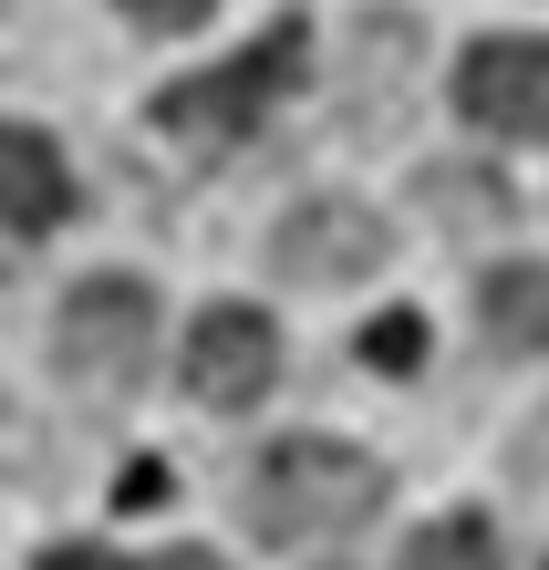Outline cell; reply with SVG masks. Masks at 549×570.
Wrapping results in <instances>:
<instances>
[{"instance_id":"cell-6","label":"cell","mask_w":549,"mask_h":570,"mask_svg":"<svg viewBox=\"0 0 549 570\" xmlns=\"http://www.w3.org/2000/svg\"><path fill=\"white\" fill-rule=\"evenodd\" d=\"M281 271L291 281H363V271H384V218L353 208V197H322V208H301L281 228Z\"/></svg>"},{"instance_id":"cell-10","label":"cell","mask_w":549,"mask_h":570,"mask_svg":"<svg viewBox=\"0 0 549 570\" xmlns=\"http://www.w3.org/2000/svg\"><path fill=\"white\" fill-rule=\"evenodd\" d=\"M363 363H373V374H415V363H425V322H415V312L363 322Z\"/></svg>"},{"instance_id":"cell-8","label":"cell","mask_w":549,"mask_h":570,"mask_svg":"<svg viewBox=\"0 0 549 570\" xmlns=\"http://www.w3.org/2000/svg\"><path fill=\"white\" fill-rule=\"evenodd\" d=\"M477 322H488L498 353H549V271H539V259H508V271H488V291H477Z\"/></svg>"},{"instance_id":"cell-9","label":"cell","mask_w":549,"mask_h":570,"mask_svg":"<svg viewBox=\"0 0 549 570\" xmlns=\"http://www.w3.org/2000/svg\"><path fill=\"white\" fill-rule=\"evenodd\" d=\"M404 570H498V540L477 519H435V529H415Z\"/></svg>"},{"instance_id":"cell-3","label":"cell","mask_w":549,"mask_h":570,"mask_svg":"<svg viewBox=\"0 0 549 570\" xmlns=\"http://www.w3.org/2000/svg\"><path fill=\"white\" fill-rule=\"evenodd\" d=\"M156 353V301L135 281H84L73 312H62V374L84 394H135Z\"/></svg>"},{"instance_id":"cell-11","label":"cell","mask_w":549,"mask_h":570,"mask_svg":"<svg viewBox=\"0 0 549 570\" xmlns=\"http://www.w3.org/2000/svg\"><path fill=\"white\" fill-rule=\"evenodd\" d=\"M125 11H135V21H166V31H187V21H208L218 0H125Z\"/></svg>"},{"instance_id":"cell-1","label":"cell","mask_w":549,"mask_h":570,"mask_svg":"<svg viewBox=\"0 0 549 570\" xmlns=\"http://www.w3.org/2000/svg\"><path fill=\"white\" fill-rule=\"evenodd\" d=\"M384 478H373V456L332 446V435H281L259 466H249V519L259 540H332V529H363Z\"/></svg>"},{"instance_id":"cell-2","label":"cell","mask_w":549,"mask_h":570,"mask_svg":"<svg viewBox=\"0 0 549 570\" xmlns=\"http://www.w3.org/2000/svg\"><path fill=\"white\" fill-rule=\"evenodd\" d=\"M301 62H312V31H301V21H269L249 52H228V62H218V73L166 83V94H156V125H166V136H187V146L249 136V125L301 83Z\"/></svg>"},{"instance_id":"cell-12","label":"cell","mask_w":549,"mask_h":570,"mask_svg":"<svg viewBox=\"0 0 549 570\" xmlns=\"http://www.w3.org/2000/svg\"><path fill=\"white\" fill-rule=\"evenodd\" d=\"M42 570H125L115 550H42Z\"/></svg>"},{"instance_id":"cell-7","label":"cell","mask_w":549,"mask_h":570,"mask_svg":"<svg viewBox=\"0 0 549 570\" xmlns=\"http://www.w3.org/2000/svg\"><path fill=\"white\" fill-rule=\"evenodd\" d=\"M73 208V177H62V156L31 136V125H0V228H52Z\"/></svg>"},{"instance_id":"cell-5","label":"cell","mask_w":549,"mask_h":570,"mask_svg":"<svg viewBox=\"0 0 549 570\" xmlns=\"http://www.w3.org/2000/svg\"><path fill=\"white\" fill-rule=\"evenodd\" d=\"M269 374H281V332H269L249 301L197 312V332H187V394H208V405H259Z\"/></svg>"},{"instance_id":"cell-4","label":"cell","mask_w":549,"mask_h":570,"mask_svg":"<svg viewBox=\"0 0 549 570\" xmlns=\"http://www.w3.org/2000/svg\"><path fill=\"white\" fill-rule=\"evenodd\" d=\"M457 115L477 136H508V146H549V42L529 31H498L457 62Z\"/></svg>"}]
</instances>
